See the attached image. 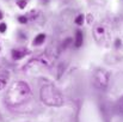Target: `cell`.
I'll list each match as a JSON object with an SVG mask.
<instances>
[{
	"label": "cell",
	"instance_id": "obj_1",
	"mask_svg": "<svg viewBox=\"0 0 123 122\" xmlns=\"http://www.w3.org/2000/svg\"><path fill=\"white\" fill-rule=\"evenodd\" d=\"M30 97V87L24 81H16L11 85L7 91L6 101L10 105L23 104Z\"/></svg>",
	"mask_w": 123,
	"mask_h": 122
},
{
	"label": "cell",
	"instance_id": "obj_2",
	"mask_svg": "<svg viewBox=\"0 0 123 122\" xmlns=\"http://www.w3.org/2000/svg\"><path fill=\"white\" fill-rule=\"evenodd\" d=\"M42 102L49 107H61L63 104V97L60 91L51 84H45L40 91Z\"/></svg>",
	"mask_w": 123,
	"mask_h": 122
},
{
	"label": "cell",
	"instance_id": "obj_3",
	"mask_svg": "<svg viewBox=\"0 0 123 122\" xmlns=\"http://www.w3.org/2000/svg\"><path fill=\"white\" fill-rule=\"evenodd\" d=\"M93 85L99 91H105L109 85V72L105 70H97L93 74Z\"/></svg>",
	"mask_w": 123,
	"mask_h": 122
},
{
	"label": "cell",
	"instance_id": "obj_4",
	"mask_svg": "<svg viewBox=\"0 0 123 122\" xmlns=\"http://www.w3.org/2000/svg\"><path fill=\"white\" fill-rule=\"evenodd\" d=\"M104 35H105V30H104V28H102V26H97V28L94 29V39L98 41V42H102V41H103Z\"/></svg>",
	"mask_w": 123,
	"mask_h": 122
},
{
	"label": "cell",
	"instance_id": "obj_5",
	"mask_svg": "<svg viewBox=\"0 0 123 122\" xmlns=\"http://www.w3.org/2000/svg\"><path fill=\"white\" fill-rule=\"evenodd\" d=\"M24 56H25V51H23V50H12V58L14 60H19Z\"/></svg>",
	"mask_w": 123,
	"mask_h": 122
},
{
	"label": "cell",
	"instance_id": "obj_6",
	"mask_svg": "<svg viewBox=\"0 0 123 122\" xmlns=\"http://www.w3.org/2000/svg\"><path fill=\"white\" fill-rule=\"evenodd\" d=\"M82 32L81 31H77V34H75V47L77 48H79V47H81V44H82Z\"/></svg>",
	"mask_w": 123,
	"mask_h": 122
},
{
	"label": "cell",
	"instance_id": "obj_7",
	"mask_svg": "<svg viewBox=\"0 0 123 122\" xmlns=\"http://www.w3.org/2000/svg\"><path fill=\"white\" fill-rule=\"evenodd\" d=\"M44 40H45V35H44V34H40V35H37V36L35 37L34 44H35V45H41L42 43L44 42Z\"/></svg>",
	"mask_w": 123,
	"mask_h": 122
},
{
	"label": "cell",
	"instance_id": "obj_8",
	"mask_svg": "<svg viewBox=\"0 0 123 122\" xmlns=\"http://www.w3.org/2000/svg\"><path fill=\"white\" fill-rule=\"evenodd\" d=\"M75 23H77L78 25H81L82 23H84V16H82V14H79V16L75 18Z\"/></svg>",
	"mask_w": 123,
	"mask_h": 122
},
{
	"label": "cell",
	"instance_id": "obj_9",
	"mask_svg": "<svg viewBox=\"0 0 123 122\" xmlns=\"http://www.w3.org/2000/svg\"><path fill=\"white\" fill-rule=\"evenodd\" d=\"M18 7L19 8H25L26 7V1L25 0H19L18 1Z\"/></svg>",
	"mask_w": 123,
	"mask_h": 122
},
{
	"label": "cell",
	"instance_id": "obj_10",
	"mask_svg": "<svg viewBox=\"0 0 123 122\" xmlns=\"http://www.w3.org/2000/svg\"><path fill=\"white\" fill-rule=\"evenodd\" d=\"M18 20H19V23H22V24H26V23H28V18H26L25 16H20V17L18 18Z\"/></svg>",
	"mask_w": 123,
	"mask_h": 122
},
{
	"label": "cell",
	"instance_id": "obj_11",
	"mask_svg": "<svg viewBox=\"0 0 123 122\" xmlns=\"http://www.w3.org/2000/svg\"><path fill=\"white\" fill-rule=\"evenodd\" d=\"M118 110H120L121 114H123V97L120 99V102H118Z\"/></svg>",
	"mask_w": 123,
	"mask_h": 122
},
{
	"label": "cell",
	"instance_id": "obj_12",
	"mask_svg": "<svg viewBox=\"0 0 123 122\" xmlns=\"http://www.w3.org/2000/svg\"><path fill=\"white\" fill-rule=\"evenodd\" d=\"M6 86V80L4 78H0V90H2Z\"/></svg>",
	"mask_w": 123,
	"mask_h": 122
},
{
	"label": "cell",
	"instance_id": "obj_13",
	"mask_svg": "<svg viewBox=\"0 0 123 122\" xmlns=\"http://www.w3.org/2000/svg\"><path fill=\"white\" fill-rule=\"evenodd\" d=\"M5 31H6V24L1 23L0 24V32H5Z\"/></svg>",
	"mask_w": 123,
	"mask_h": 122
},
{
	"label": "cell",
	"instance_id": "obj_14",
	"mask_svg": "<svg viewBox=\"0 0 123 122\" xmlns=\"http://www.w3.org/2000/svg\"><path fill=\"white\" fill-rule=\"evenodd\" d=\"M1 18H2V13L0 12V19H1Z\"/></svg>",
	"mask_w": 123,
	"mask_h": 122
}]
</instances>
